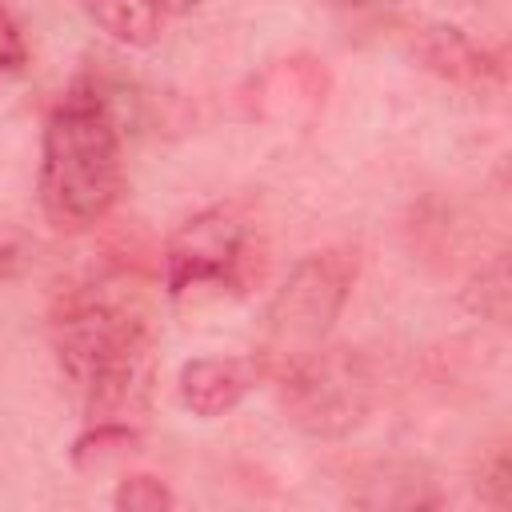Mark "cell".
I'll use <instances>...</instances> for the list:
<instances>
[{"label":"cell","mask_w":512,"mask_h":512,"mask_svg":"<svg viewBox=\"0 0 512 512\" xmlns=\"http://www.w3.org/2000/svg\"><path fill=\"white\" fill-rule=\"evenodd\" d=\"M412 48L428 72H436L460 88H488L492 80H500V60L456 24H444V20L420 24L412 32Z\"/></svg>","instance_id":"cell-8"},{"label":"cell","mask_w":512,"mask_h":512,"mask_svg":"<svg viewBox=\"0 0 512 512\" xmlns=\"http://www.w3.org/2000/svg\"><path fill=\"white\" fill-rule=\"evenodd\" d=\"M24 36H20V28H16V20L8 16V8L0 4V80H8V76H16L20 68H24Z\"/></svg>","instance_id":"cell-13"},{"label":"cell","mask_w":512,"mask_h":512,"mask_svg":"<svg viewBox=\"0 0 512 512\" xmlns=\"http://www.w3.org/2000/svg\"><path fill=\"white\" fill-rule=\"evenodd\" d=\"M256 232L236 204L188 216L164 244V288L172 300L196 292H244L256 268Z\"/></svg>","instance_id":"cell-5"},{"label":"cell","mask_w":512,"mask_h":512,"mask_svg":"<svg viewBox=\"0 0 512 512\" xmlns=\"http://www.w3.org/2000/svg\"><path fill=\"white\" fill-rule=\"evenodd\" d=\"M352 280H356V252L348 248L312 252L288 272L264 316V340L256 352L264 376L284 372L292 360L308 356L328 340L336 316L352 296Z\"/></svg>","instance_id":"cell-3"},{"label":"cell","mask_w":512,"mask_h":512,"mask_svg":"<svg viewBox=\"0 0 512 512\" xmlns=\"http://www.w3.org/2000/svg\"><path fill=\"white\" fill-rule=\"evenodd\" d=\"M272 380L280 384L288 420L316 440H340L356 432L376 404V372L348 344H320Z\"/></svg>","instance_id":"cell-4"},{"label":"cell","mask_w":512,"mask_h":512,"mask_svg":"<svg viewBox=\"0 0 512 512\" xmlns=\"http://www.w3.org/2000/svg\"><path fill=\"white\" fill-rule=\"evenodd\" d=\"M328 68L308 56V52H296V56H284V60H272L248 88V108L256 120H268V124H308L324 100H328Z\"/></svg>","instance_id":"cell-6"},{"label":"cell","mask_w":512,"mask_h":512,"mask_svg":"<svg viewBox=\"0 0 512 512\" xmlns=\"http://www.w3.org/2000/svg\"><path fill=\"white\" fill-rule=\"evenodd\" d=\"M52 352L64 384L92 420H140L156 384V348L140 312L76 296L52 320Z\"/></svg>","instance_id":"cell-1"},{"label":"cell","mask_w":512,"mask_h":512,"mask_svg":"<svg viewBox=\"0 0 512 512\" xmlns=\"http://www.w3.org/2000/svg\"><path fill=\"white\" fill-rule=\"evenodd\" d=\"M260 380L264 364L256 356H192L176 376V396L192 416L220 420L236 412Z\"/></svg>","instance_id":"cell-7"},{"label":"cell","mask_w":512,"mask_h":512,"mask_svg":"<svg viewBox=\"0 0 512 512\" xmlns=\"http://www.w3.org/2000/svg\"><path fill=\"white\" fill-rule=\"evenodd\" d=\"M124 192V144L108 100L92 84H72L44 120L40 208L52 228L84 232L100 224Z\"/></svg>","instance_id":"cell-2"},{"label":"cell","mask_w":512,"mask_h":512,"mask_svg":"<svg viewBox=\"0 0 512 512\" xmlns=\"http://www.w3.org/2000/svg\"><path fill=\"white\" fill-rule=\"evenodd\" d=\"M200 0H156V8L164 12V16H180V12H188V8H196Z\"/></svg>","instance_id":"cell-14"},{"label":"cell","mask_w":512,"mask_h":512,"mask_svg":"<svg viewBox=\"0 0 512 512\" xmlns=\"http://www.w3.org/2000/svg\"><path fill=\"white\" fill-rule=\"evenodd\" d=\"M80 8L124 48H148L160 40L164 12L156 8V0H80Z\"/></svg>","instance_id":"cell-10"},{"label":"cell","mask_w":512,"mask_h":512,"mask_svg":"<svg viewBox=\"0 0 512 512\" xmlns=\"http://www.w3.org/2000/svg\"><path fill=\"white\" fill-rule=\"evenodd\" d=\"M112 504L120 512H168V508H176V492L160 476L124 472L120 484H116V492H112Z\"/></svg>","instance_id":"cell-11"},{"label":"cell","mask_w":512,"mask_h":512,"mask_svg":"<svg viewBox=\"0 0 512 512\" xmlns=\"http://www.w3.org/2000/svg\"><path fill=\"white\" fill-rule=\"evenodd\" d=\"M472 308L496 324L508 320V260L496 256L488 268H480L476 276V292H472Z\"/></svg>","instance_id":"cell-12"},{"label":"cell","mask_w":512,"mask_h":512,"mask_svg":"<svg viewBox=\"0 0 512 512\" xmlns=\"http://www.w3.org/2000/svg\"><path fill=\"white\" fill-rule=\"evenodd\" d=\"M144 448V432L132 420H92L72 440V468L84 476H100L108 468H120Z\"/></svg>","instance_id":"cell-9"}]
</instances>
